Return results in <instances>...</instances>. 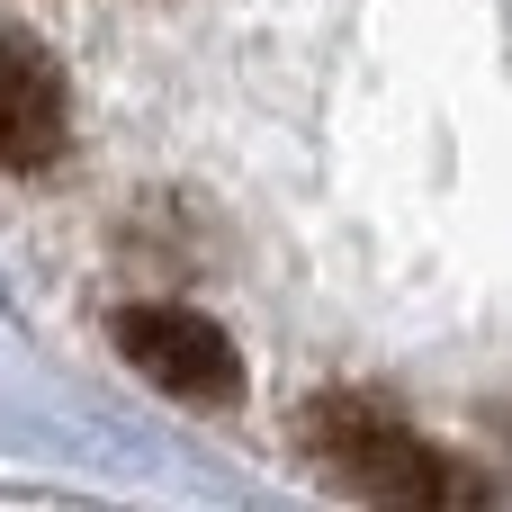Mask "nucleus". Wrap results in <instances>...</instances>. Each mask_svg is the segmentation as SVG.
<instances>
[{
  "instance_id": "obj_1",
  "label": "nucleus",
  "mask_w": 512,
  "mask_h": 512,
  "mask_svg": "<svg viewBox=\"0 0 512 512\" xmlns=\"http://www.w3.org/2000/svg\"><path fill=\"white\" fill-rule=\"evenodd\" d=\"M297 441L315 459L324 486L360 495V504L387 512H450V504H486V477L459 468L441 441H423L387 396H360V387H324L306 414H297Z\"/></svg>"
},
{
  "instance_id": "obj_2",
  "label": "nucleus",
  "mask_w": 512,
  "mask_h": 512,
  "mask_svg": "<svg viewBox=\"0 0 512 512\" xmlns=\"http://www.w3.org/2000/svg\"><path fill=\"white\" fill-rule=\"evenodd\" d=\"M117 351H126V369L153 387V396H171V405H198V414H225V405H243V351H234V333L225 324H207L198 306H117Z\"/></svg>"
},
{
  "instance_id": "obj_3",
  "label": "nucleus",
  "mask_w": 512,
  "mask_h": 512,
  "mask_svg": "<svg viewBox=\"0 0 512 512\" xmlns=\"http://www.w3.org/2000/svg\"><path fill=\"white\" fill-rule=\"evenodd\" d=\"M63 135H72V99H63L54 54L27 27H0V180L45 171L63 153Z\"/></svg>"
}]
</instances>
